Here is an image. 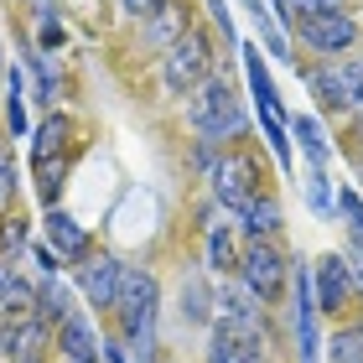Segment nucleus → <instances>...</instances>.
<instances>
[{
  "instance_id": "72a5a7b5",
  "label": "nucleus",
  "mask_w": 363,
  "mask_h": 363,
  "mask_svg": "<svg viewBox=\"0 0 363 363\" xmlns=\"http://www.w3.org/2000/svg\"><path fill=\"white\" fill-rule=\"evenodd\" d=\"M353 275H358V280H363V250H358V265H353Z\"/></svg>"
},
{
  "instance_id": "bb28decb",
  "label": "nucleus",
  "mask_w": 363,
  "mask_h": 363,
  "mask_svg": "<svg viewBox=\"0 0 363 363\" xmlns=\"http://www.w3.org/2000/svg\"><path fill=\"white\" fill-rule=\"evenodd\" d=\"M42 47H47V52H52V47H62V26H57L52 11H42Z\"/></svg>"
},
{
  "instance_id": "39448f33",
  "label": "nucleus",
  "mask_w": 363,
  "mask_h": 363,
  "mask_svg": "<svg viewBox=\"0 0 363 363\" xmlns=\"http://www.w3.org/2000/svg\"><path fill=\"white\" fill-rule=\"evenodd\" d=\"M208 182H213V197H218L223 208H234V213H244L255 203V161L250 156H218L208 167Z\"/></svg>"
},
{
  "instance_id": "f3484780",
  "label": "nucleus",
  "mask_w": 363,
  "mask_h": 363,
  "mask_svg": "<svg viewBox=\"0 0 363 363\" xmlns=\"http://www.w3.org/2000/svg\"><path fill=\"white\" fill-rule=\"evenodd\" d=\"M244 228H250L255 239L275 234V228H280V203H275V197H255V203L244 208Z\"/></svg>"
},
{
  "instance_id": "6e6552de",
  "label": "nucleus",
  "mask_w": 363,
  "mask_h": 363,
  "mask_svg": "<svg viewBox=\"0 0 363 363\" xmlns=\"http://www.w3.org/2000/svg\"><path fill=\"white\" fill-rule=\"evenodd\" d=\"M62 140H68V120H42L37 125V145H31V167L42 177V197H52V182L62 177Z\"/></svg>"
},
{
  "instance_id": "a211bd4d",
  "label": "nucleus",
  "mask_w": 363,
  "mask_h": 363,
  "mask_svg": "<svg viewBox=\"0 0 363 363\" xmlns=\"http://www.w3.org/2000/svg\"><path fill=\"white\" fill-rule=\"evenodd\" d=\"M275 11L286 16V21H311V16H333V11H342V0H275Z\"/></svg>"
},
{
  "instance_id": "9d476101",
  "label": "nucleus",
  "mask_w": 363,
  "mask_h": 363,
  "mask_svg": "<svg viewBox=\"0 0 363 363\" xmlns=\"http://www.w3.org/2000/svg\"><path fill=\"white\" fill-rule=\"evenodd\" d=\"M317 286H311L306 270H296V348L301 363H317Z\"/></svg>"
},
{
  "instance_id": "a878e982",
  "label": "nucleus",
  "mask_w": 363,
  "mask_h": 363,
  "mask_svg": "<svg viewBox=\"0 0 363 363\" xmlns=\"http://www.w3.org/2000/svg\"><path fill=\"white\" fill-rule=\"evenodd\" d=\"M333 363H363V333H337L333 337Z\"/></svg>"
},
{
  "instance_id": "2eb2a0df",
  "label": "nucleus",
  "mask_w": 363,
  "mask_h": 363,
  "mask_svg": "<svg viewBox=\"0 0 363 363\" xmlns=\"http://www.w3.org/2000/svg\"><path fill=\"white\" fill-rule=\"evenodd\" d=\"M291 140H301V151H306V161L311 167H327V135H322V125L311 120V114H301V120H291Z\"/></svg>"
},
{
  "instance_id": "7c9ffc66",
  "label": "nucleus",
  "mask_w": 363,
  "mask_h": 363,
  "mask_svg": "<svg viewBox=\"0 0 363 363\" xmlns=\"http://www.w3.org/2000/svg\"><path fill=\"white\" fill-rule=\"evenodd\" d=\"M37 265H42L47 275H52V270H57V255H52V250H37Z\"/></svg>"
},
{
  "instance_id": "423d86ee",
  "label": "nucleus",
  "mask_w": 363,
  "mask_h": 363,
  "mask_svg": "<svg viewBox=\"0 0 363 363\" xmlns=\"http://www.w3.org/2000/svg\"><path fill=\"white\" fill-rule=\"evenodd\" d=\"M239 270H244V286H250L259 301H275L280 286H286V259H280V250L265 244V239H255L250 250H244Z\"/></svg>"
},
{
  "instance_id": "0eeeda50",
  "label": "nucleus",
  "mask_w": 363,
  "mask_h": 363,
  "mask_svg": "<svg viewBox=\"0 0 363 363\" xmlns=\"http://www.w3.org/2000/svg\"><path fill=\"white\" fill-rule=\"evenodd\" d=\"M120 275H125V265L114 255H84V265H78V291H84V301L89 306H114Z\"/></svg>"
},
{
  "instance_id": "393cba45",
  "label": "nucleus",
  "mask_w": 363,
  "mask_h": 363,
  "mask_svg": "<svg viewBox=\"0 0 363 363\" xmlns=\"http://www.w3.org/2000/svg\"><path fill=\"white\" fill-rule=\"evenodd\" d=\"M182 16H187V11H182ZM182 16H177L172 6H161V11H156V21H151V42H167V47H172L182 31H187V21H182Z\"/></svg>"
},
{
  "instance_id": "5701e85b",
  "label": "nucleus",
  "mask_w": 363,
  "mask_h": 363,
  "mask_svg": "<svg viewBox=\"0 0 363 363\" xmlns=\"http://www.w3.org/2000/svg\"><path fill=\"white\" fill-rule=\"evenodd\" d=\"M337 78H342V99H348V109L363 114V57H348L337 68Z\"/></svg>"
},
{
  "instance_id": "473e14b6",
  "label": "nucleus",
  "mask_w": 363,
  "mask_h": 363,
  "mask_svg": "<svg viewBox=\"0 0 363 363\" xmlns=\"http://www.w3.org/2000/svg\"><path fill=\"white\" fill-rule=\"evenodd\" d=\"M6 286H11V270H6V265H0V291H6Z\"/></svg>"
},
{
  "instance_id": "1a4fd4ad",
  "label": "nucleus",
  "mask_w": 363,
  "mask_h": 363,
  "mask_svg": "<svg viewBox=\"0 0 363 363\" xmlns=\"http://www.w3.org/2000/svg\"><path fill=\"white\" fill-rule=\"evenodd\" d=\"M208 363H259V327L218 322L208 342Z\"/></svg>"
},
{
  "instance_id": "ddd939ff",
  "label": "nucleus",
  "mask_w": 363,
  "mask_h": 363,
  "mask_svg": "<svg viewBox=\"0 0 363 363\" xmlns=\"http://www.w3.org/2000/svg\"><path fill=\"white\" fill-rule=\"evenodd\" d=\"M57 348H62V358H73V363H99L104 342L94 337V327H89L84 311H68V317L57 322Z\"/></svg>"
},
{
  "instance_id": "f03ea898",
  "label": "nucleus",
  "mask_w": 363,
  "mask_h": 363,
  "mask_svg": "<svg viewBox=\"0 0 363 363\" xmlns=\"http://www.w3.org/2000/svg\"><path fill=\"white\" fill-rule=\"evenodd\" d=\"M244 73H250V94H255V109H259V125H265V140H270V151L280 167H291V120H286V109H280V94L270 84V73H265V62H259L255 47H244Z\"/></svg>"
},
{
  "instance_id": "20e7f679",
  "label": "nucleus",
  "mask_w": 363,
  "mask_h": 363,
  "mask_svg": "<svg viewBox=\"0 0 363 363\" xmlns=\"http://www.w3.org/2000/svg\"><path fill=\"white\" fill-rule=\"evenodd\" d=\"M161 78H167L172 94H192L208 78V42L197 31H182V37L167 47V62H161Z\"/></svg>"
},
{
  "instance_id": "2f4dec72",
  "label": "nucleus",
  "mask_w": 363,
  "mask_h": 363,
  "mask_svg": "<svg viewBox=\"0 0 363 363\" xmlns=\"http://www.w3.org/2000/svg\"><path fill=\"white\" fill-rule=\"evenodd\" d=\"M11 187H16V182H11V172L0 167V208H6V197H11Z\"/></svg>"
},
{
  "instance_id": "dca6fc26",
  "label": "nucleus",
  "mask_w": 363,
  "mask_h": 363,
  "mask_svg": "<svg viewBox=\"0 0 363 363\" xmlns=\"http://www.w3.org/2000/svg\"><path fill=\"white\" fill-rule=\"evenodd\" d=\"M244 11H250V16H255V26H259V37H265V42H270V57H291V42H286V37H280V21H275V16L265 11V0H244Z\"/></svg>"
},
{
  "instance_id": "9b49d317",
  "label": "nucleus",
  "mask_w": 363,
  "mask_h": 363,
  "mask_svg": "<svg viewBox=\"0 0 363 363\" xmlns=\"http://www.w3.org/2000/svg\"><path fill=\"white\" fill-rule=\"evenodd\" d=\"M311 286H317V306L322 311H337L342 301H348V291H353L348 259H342V255H322L317 270H311Z\"/></svg>"
},
{
  "instance_id": "6ab92c4d",
  "label": "nucleus",
  "mask_w": 363,
  "mask_h": 363,
  "mask_svg": "<svg viewBox=\"0 0 363 363\" xmlns=\"http://www.w3.org/2000/svg\"><path fill=\"white\" fill-rule=\"evenodd\" d=\"M68 291H62V280H47V286L37 291V317L42 322H62V317H68Z\"/></svg>"
},
{
  "instance_id": "c85d7f7f",
  "label": "nucleus",
  "mask_w": 363,
  "mask_h": 363,
  "mask_svg": "<svg viewBox=\"0 0 363 363\" xmlns=\"http://www.w3.org/2000/svg\"><path fill=\"white\" fill-rule=\"evenodd\" d=\"M161 6H167V0H125V11H130V16H156Z\"/></svg>"
},
{
  "instance_id": "f257e3e1",
  "label": "nucleus",
  "mask_w": 363,
  "mask_h": 363,
  "mask_svg": "<svg viewBox=\"0 0 363 363\" xmlns=\"http://www.w3.org/2000/svg\"><path fill=\"white\" fill-rule=\"evenodd\" d=\"M114 311H120V327L130 337L140 363H151L156 353V311H161V286L151 270H125L120 275V296H114Z\"/></svg>"
},
{
  "instance_id": "aec40b11",
  "label": "nucleus",
  "mask_w": 363,
  "mask_h": 363,
  "mask_svg": "<svg viewBox=\"0 0 363 363\" xmlns=\"http://www.w3.org/2000/svg\"><path fill=\"white\" fill-rule=\"evenodd\" d=\"M311 94H317L327 109H348V99H342V78H337V68H311Z\"/></svg>"
},
{
  "instance_id": "412c9836",
  "label": "nucleus",
  "mask_w": 363,
  "mask_h": 363,
  "mask_svg": "<svg viewBox=\"0 0 363 363\" xmlns=\"http://www.w3.org/2000/svg\"><path fill=\"white\" fill-rule=\"evenodd\" d=\"M6 120H11V135H26V84H21V68H11V94H6Z\"/></svg>"
},
{
  "instance_id": "4468645a",
  "label": "nucleus",
  "mask_w": 363,
  "mask_h": 363,
  "mask_svg": "<svg viewBox=\"0 0 363 363\" xmlns=\"http://www.w3.org/2000/svg\"><path fill=\"white\" fill-rule=\"evenodd\" d=\"M47 244L57 250V259H84V255H89V234H84V223H78L73 213H62V208L47 213Z\"/></svg>"
},
{
  "instance_id": "b1692460",
  "label": "nucleus",
  "mask_w": 363,
  "mask_h": 363,
  "mask_svg": "<svg viewBox=\"0 0 363 363\" xmlns=\"http://www.w3.org/2000/svg\"><path fill=\"white\" fill-rule=\"evenodd\" d=\"M208 265H213V270H234V265H239L228 228H213V234H208Z\"/></svg>"
},
{
  "instance_id": "f8f14e48",
  "label": "nucleus",
  "mask_w": 363,
  "mask_h": 363,
  "mask_svg": "<svg viewBox=\"0 0 363 363\" xmlns=\"http://www.w3.org/2000/svg\"><path fill=\"white\" fill-rule=\"evenodd\" d=\"M301 37H306V47H317V52H348L353 37H358V26H353V16L333 11V16H311V21H301Z\"/></svg>"
},
{
  "instance_id": "cd10ccee",
  "label": "nucleus",
  "mask_w": 363,
  "mask_h": 363,
  "mask_svg": "<svg viewBox=\"0 0 363 363\" xmlns=\"http://www.w3.org/2000/svg\"><path fill=\"white\" fill-rule=\"evenodd\" d=\"M306 187H311V208H317V213H327V182H322V172H317V167H311Z\"/></svg>"
},
{
  "instance_id": "4be33fe9",
  "label": "nucleus",
  "mask_w": 363,
  "mask_h": 363,
  "mask_svg": "<svg viewBox=\"0 0 363 363\" xmlns=\"http://www.w3.org/2000/svg\"><path fill=\"white\" fill-rule=\"evenodd\" d=\"M337 213H342V223H348L353 244L363 250V197H358L353 187H342V192H337Z\"/></svg>"
},
{
  "instance_id": "7ed1b4c3",
  "label": "nucleus",
  "mask_w": 363,
  "mask_h": 363,
  "mask_svg": "<svg viewBox=\"0 0 363 363\" xmlns=\"http://www.w3.org/2000/svg\"><path fill=\"white\" fill-rule=\"evenodd\" d=\"M192 125H197L203 140H234V135H244V109H239V99H234V89H228L223 78H203V84H197Z\"/></svg>"
},
{
  "instance_id": "f704fd0d",
  "label": "nucleus",
  "mask_w": 363,
  "mask_h": 363,
  "mask_svg": "<svg viewBox=\"0 0 363 363\" xmlns=\"http://www.w3.org/2000/svg\"><path fill=\"white\" fill-rule=\"evenodd\" d=\"M62 363H73V358H62Z\"/></svg>"
},
{
  "instance_id": "c756f323",
  "label": "nucleus",
  "mask_w": 363,
  "mask_h": 363,
  "mask_svg": "<svg viewBox=\"0 0 363 363\" xmlns=\"http://www.w3.org/2000/svg\"><path fill=\"white\" fill-rule=\"evenodd\" d=\"M21 239H26V228H21V218H11V223H6V244L16 250V244H21Z\"/></svg>"
}]
</instances>
